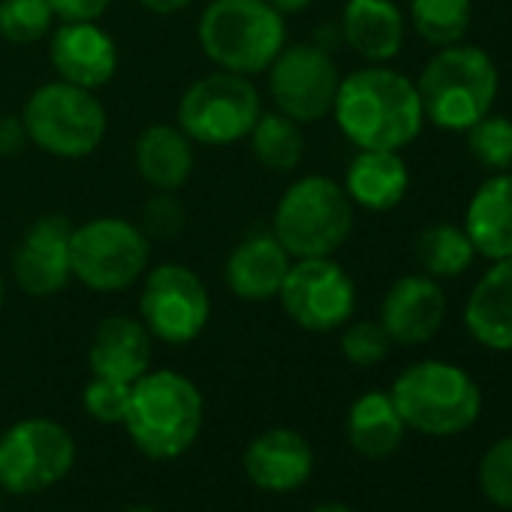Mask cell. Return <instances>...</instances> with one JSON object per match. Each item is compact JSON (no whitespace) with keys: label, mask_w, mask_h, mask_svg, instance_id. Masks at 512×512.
<instances>
[{"label":"cell","mask_w":512,"mask_h":512,"mask_svg":"<svg viewBox=\"0 0 512 512\" xmlns=\"http://www.w3.org/2000/svg\"><path fill=\"white\" fill-rule=\"evenodd\" d=\"M308 512H356V509L347 506V503H320V506H314Z\"/></svg>","instance_id":"f35d334b"},{"label":"cell","mask_w":512,"mask_h":512,"mask_svg":"<svg viewBox=\"0 0 512 512\" xmlns=\"http://www.w3.org/2000/svg\"><path fill=\"white\" fill-rule=\"evenodd\" d=\"M139 178L154 190H178L193 175V139L175 124H148L133 145Z\"/></svg>","instance_id":"603a6c76"},{"label":"cell","mask_w":512,"mask_h":512,"mask_svg":"<svg viewBox=\"0 0 512 512\" xmlns=\"http://www.w3.org/2000/svg\"><path fill=\"white\" fill-rule=\"evenodd\" d=\"M269 4L278 13H284V16H299V13H305L314 4V0H269Z\"/></svg>","instance_id":"74e56055"},{"label":"cell","mask_w":512,"mask_h":512,"mask_svg":"<svg viewBox=\"0 0 512 512\" xmlns=\"http://www.w3.org/2000/svg\"><path fill=\"white\" fill-rule=\"evenodd\" d=\"M154 338L136 317H109L97 326L88 350V365L94 377H109L118 383H136L151 371Z\"/></svg>","instance_id":"d6986e66"},{"label":"cell","mask_w":512,"mask_h":512,"mask_svg":"<svg viewBox=\"0 0 512 512\" xmlns=\"http://www.w3.org/2000/svg\"><path fill=\"white\" fill-rule=\"evenodd\" d=\"M464 133H467V151L482 169L488 172L512 169V118L488 112Z\"/></svg>","instance_id":"f1b7e54d"},{"label":"cell","mask_w":512,"mask_h":512,"mask_svg":"<svg viewBox=\"0 0 512 512\" xmlns=\"http://www.w3.org/2000/svg\"><path fill=\"white\" fill-rule=\"evenodd\" d=\"M344 190L365 211H392L410 190V172L401 151H359L344 175Z\"/></svg>","instance_id":"cb8c5ba5"},{"label":"cell","mask_w":512,"mask_h":512,"mask_svg":"<svg viewBox=\"0 0 512 512\" xmlns=\"http://www.w3.org/2000/svg\"><path fill=\"white\" fill-rule=\"evenodd\" d=\"M389 347H392V338L386 335L380 320L347 323V329L341 335V353L356 368H371V365L383 362L389 356Z\"/></svg>","instance_id":"1f68e13d"},{"label":"cell","mask_w":512,"mask_h":512,"mask_svg":"<svg viewBox=\"0 0 512 512\" xmlns=\"http://www.w3.org/2000/svg\"><path fill=\"white\" fill-rule=\"evenodd\" d=\"M28 142V130L25 121L16 115H0V157H16L22 154Z\"/></svg>","instance_id":"d590c367"},{"label":"cell","mask_w":512,"mask_h":512,"mask_svg":"<svg viewBox=\"0 0 512 512\" xmlns=\"http://www.w3.org/2000/svg\"><path fill=\"white\" fill-rule=\"evenodd\" d=\"M266 73L272 103L281 115L293 118L296 124H314L332 115L341 73L329 49L317 43L284 46Z\"/></svg>","instance_id":"4fadbf2b"},{"label":"cell","mask_w":512,"mask_h":512,"mask_svg":"<svg viewBox=\"0 0 512 512\" xmlns=\"http://www.w3.org/2000/svg\"><path fill=\"white\" fill-rule=\"evenodd\" d=\"M4 500H7V491H4V488H0V509H4Z\"/></svg>","instance_id":"b9f144b4"},{"label":"cell","mask_w":512,"mask_h":512,"mask_svg":"<svg viewBox=\"0 0 512 512\" xmlns=\"http://www.w3.org/2000/svg\"><path fill=\"white\" fill-rule=\"evenodd\" d=\"M446 320V293L428 275L398 278L380 305V326L401 347L428 344Z\"/></svg>","instance_id":"9a60e30c"},{"label":"cell","mask_w":512,"mask_h":512,"mask_svg":"<svg viewBox=\"0 0 512 512\" xmlns=\"http://www.w3.org/2000/svg\"><path fill=\"white\" fill-rule=\"evenodd\" d=\"M473 22V0H410V25L434 49L455 46Z\"/></svg>","instance_id":"83f0119b"},{"label":"cell","mask_w":512,"mask_h":512,"mask_svg":"<svg viewBox=\"0 0 512 512\" xmlns=\"http://www.w3.org/2000/svg\"><path fill=\"white\" fill-rule=\"evenodd\" d=\"M250 148L253 157L260 160L266 169L272 172H293L302 157H305V136H302V124H296L293 118L275 112H263L260 121L250 130Z\"/></svg>","instance_id":"4316f807"},{"label":"cell","mask_w":512,"mask_h":512,"mask_svg":"<svg viewBox=\"0 0 512 512\" xmlns=\"http://www.w3.org/2000/svg\"><path fill=\"white\" fill-rule=\"evenodd\" d=\"M407 19L395 0H347L341 13V40L368 64H389L401 55Z\"/></svg>","instance_id":"ffe728a7"},{"label":"cell","mask_w":512,"mask_h":512,"mask_svg":"<svg viewBox=\"0 0 512 512\" xmlns=\"http://www.w3.org/2000/svg\"><path fill=\"white\" fill-rule=\"evenodd\" d=\"M247 479L269 494L299 491L314 473V449L293 428H269L256 434L241 455Z\"/></svg>","instance_id":"2e32d148"},{"label":"cell","mask_w":512,"mask_h":512,"mask_svg":"<svg viewBox=\"0 0 512 512\" xmlns=\"http://www.w3.org/2000/svg\"><path fill=\"white\" fill-rule=\"evenodd\" d=\"M28 142L61 160H82L94 154L109 130V115L94 91L64 79L40 85L22 112Z\"/></svg>","instance_id":"52a82bcc"},{"label":"cell","mask_w":512,"mask_h":512,"mask_svg":"<svg viewBox=\"0 0 512 512\" xmlns=\"http://www.w3.org/2000/svg\"><path fill=\"white\" fill-rule=\"evenodd\" d=\"M112 0H49L55 19L61 22H97Z\"/></svg>","instance_id":"e575fe53"},{"label":"cell","mask_w":512,"mask_h":512,"mask_svg":"<svg viewBox=\"0 0 512 512\" xmlns=\"http://www.w3.org/2000/svg\"><path fill=\"white\" fill-rule=\"evenodd\" d=\"M278 299L299 329L323 335L350 323L356 311V284L332 256L293 260Z\"/></svg>","instance_id":"7c38bea8"},{"label":"cell","mask_w":512,"mask_h":512,"mask_svg":"<svg viewBox=\"0 0 512 512\" xmlns=\"http://www.w3.org/2000/svg\"><path fill=\"white\" fill-rule=\"evenodd\" d=\"M332 115L359 151H401L425 124L416 82L386 64L344 76Z\"/></svg>","instance_id":"6da1fadb"},{"label":"cell","mask_w":512,"mask_h":512,"mask_svg":"<svg viewBox=\"0 0 512 512\" xmlns=\"http://www.w3.org/2000/svg\"><path fill=\"white\" fill-rule=\"evenodd\" d=\"M211 317V296L202 278L181 266L163 263L145 272V284L139 293V320L151 332V338L184 347L193 344Z\"/></svg>","instance_id":"8fae6325"},{"label":"cell","mask_w":512,"mask_h":512,"mask_svg":"<svg viewBox=\"0 0 512 512\" xmlns=\"http://www.w3.org/2000/svg\"><path fill=\"white\" fill-rule=\"evenodd\" d=\"M124 512H157V509H151V506H130V509H124Z\"/></svg>","instance_id":"ab89813d"},{"label":"cell","mask_w":512,"mask_h":512,"mask_svg":"<svg viewBox=\"0 0 512 512\" xmlns=\"http://www.w3.org/2000/svg\"><path fill=\"white\" fill-rule=\"evenodd\" d=\"M404 419L389 392H365L350 404L347 413V440L365 458H389L404 440Z\"/></svg>","instance_id":"d4e9b609"},{"label":"cell","mask_w":512,"mask_h":512,"mask_svg":"<svg viewBox=\"0 0 512 512\" xmlns=\"http://www.w3.org/2000/svg\"><path fill=\"white\" fill-rule=\"evenodd\" d=\"M497 88V64L485 49L467 43L440 49L416 79L422 115L449 133H464L485 118L497 100Z\"/></svg>","instance_id":"3957f363"},{"label":"cell","mask_w":512,"mask_h":512,"mask_svg":"<svg viewBox=\"0 0 512 512\" xmlns=\"http://www.w3.org/2000/svg\"><path fill=\"white\" fill-rule=\"evenodd\" d=\"M260 115L263 100L250 76L226 70L196 79L178 100V127L193 139V145H235L250 136Z\"/></svg>","instance_id":"9c48e42d"},{"label":"cell","mask_w":512,"mask_h":512,"mask_svg":"<svg viewBox=\"0 0 512 512\" xmlns=\"http://www.w3.org/2000/svg\"><path fill=\"white\" fill-rule=\"evenodd\" d=\"M139 4L148 10V13H157V16H172V13H181L187 10L193 0H139Z\"/></svg>","instance_id":"8d00e7d4"},{"label":"cell","mask_w":512,"mask_h":512,"mask_svg":"<svg viewBox=\"0 0 512 512\" xmlns=\"http://www.w3.org/2000/svg\"><path fill=\"white\" fill-rule=\"evenodd\" d=\"M464 326L476 344L512 353V256L491 263L476 281L464 305Z\"/></svg>","instance_id":"7402d4cb"},{"label":"cell","mask_w":512,"mask_h":512,"mask_svg":"<svg viewBox=\"0 0 512 512\" xmlns=\"http://www.w3.org/2000/svg\"><path fill=\"white\" fill-rule=\"evenodd\" d=\"M73 464L76 440L49 416L19 419L0 434V488L13 497L55 488L70 476Z\"/></svg>","instance_id":"30bf717a"},{"label":"cell","mask_w":512,"mask_h":512,"mask_svg":"<svg viewBox=\"0 0 512 512\" xmlns=\"http://www.w3.org/2000/svg\"><path fill=\"white\" fill-rule=\"evenodd\" d=\"M413 256H416L422 275L440 281V278H461L473 266L476 250H473V241L464 232V226L434 223L419 232V238L413 244Z\"/></svg>","instance_id":"484cf974"},{"label":"cell","mask_w":512,"mask_h":512,"mask_svg":"<svg viewBox=\"0 0 512 512\" xmlns=\"http://www.w3.org/2000/svg\"><path fill=\"white\" fill-rule=\"evenodd\" d=\"M464 232L473 241L476 256L497 263L512 256V172H494L485 178L467 202Z\"/></svg>","instance_id":"44dd1931"},{"label":"cell","mask_w":512,"mask_h":512,"mask_svg":"<svg viewBox=\"0 0 512 512\" xmlns=\"http://www.w3.org/2000/svg\"><path fill=\"white\" fill-rule=\"evenodd\" d=\"M205 58L226 73H266L287 46V22L269 0H211L196 28Z\"/></svg>","instance_id":"277c9868"},{"label":"cell","mask_w":512,"mask_h":512,"mask_svg":"<svg viewBox=\"0 0 512 512\" xmlns=\"http://www.w3.org/2000/svg\"><path fill=\"white\" fill-rule=\"evenodd\" d=\"M4 296H7V290H4V275H0V308H4Z\"/></svg>","instance_id":"60d3db41"},{"label":"cell","mask_w":512,"mask_h":512,"mask_svg":"<svg viewBox=\"0 0 512 512\" xmlns=\"http://www.w3.org/2000/svg\"><path fill=\"white\" fill-rule=\"evenodd\" d=\"M127 401H130V383H118L109 377H91L82 392L85 413L103 425H121L127 413Z\"/></svg>","instance_id":"d6a6232c"},{"label":"cell","mask_w":512,"mask_h":512,"mask_svg":"<svg viewBox=\"0 0 512 512\" xmlns=\"http://www.w3.org/2000/svg\"><path fill=\"white\" fill-rule=\"evenodd\" d=\"M356 211L344 184L326 175L293 181L272 217V232L293 260L335 256L353 235Z\"/></svg>","instance_id":"8992f818"},{"label":"cell","mask_w":512,"mask_h":512,"mask_svg":"<svg viewBox=\"0 0 512 512\" xmlns=\"http://www.w3.org/2000/svg\"><path fill=\"white\" fill-rule=\"evenodd\" d=\"M184 223H187L184 205L172 190H154V196L145 199L139 229L148 238H175L184 229Z\"/></svg>","instance_id":"836d02e7"},{"label":"cell","mask_w":512,"mask_h":512,"mask_svg":"<svg viewBox=\"0 0 512 512\" xmlns=\"http://www.w3.org/2000/svg\"><path fill=\"white\" fill-rule=\"evenodd\" d=\"M70 235L73 223L64 214H43L25 229L13 256V275L22 293L49 299L73 281Z\"/></svg>","instance_id":"5bb4252c"},{"label":"cell","mask_w":512,"mask_h":512,"mask_svg":"<svg viewBox=\"0 0 512 512\" xmlns=\"http://www.w3.org/2000/svg\"><path fill=\"white\" fill-rule=\"evenodd\" d=\"M205 401L199 386L169 368L145 371L130 386L124 428L133 446L151 461H175L199 440Z\"/></svg>","instance_id":"7a4b0ae2"},{"label":"cell","mask_w":512,"mask_h":512,"mask_svg":"<svg viewBox=\"0 0 512 512\" xmlns=\"http://www.w3.org/2000/svg\"><path fill=\"white\" fill-rule=\"evenodd\" d=\"M49 61L58 79L97 91L118 73V46L97 22H61L52 31Z\"/></svg>","instance_id":"e0dca14e"},{"label":"cell","mask_w":512,"mask_h":512,"mask_svg":"<svg viewBox=\"0 0 512 512\" xmlns=\"http://www.w3.org/2000/svg\"><path fill=\"white\" fill-rule=\"evenodd\" d=\"M479 488L491 506L512 512V434L485 449L479 461Z\"/></svg>","instance_id":"4dcf8cb0"},{"label":"cell","mask_w":512,"mask_h":512,"mask_svg":"<svg viewBox=\"0 0 512 512\" xmlns=\"http://www.w3.org/2000/svg\"><path fill=\"white\" fill-rule=\"evenodd\" d=\"M151 238L124 217H94L73 226L70 269L91 293H121L145 278Z\"/></svg>","instance_id":"ba28073f"},{"label":"cell","mask_w":512,"mask_h":512,"mask_svg":"<svg viewBox=\"0 0 512 512\" xmlns=\"http://www.w3.org/2000/svg\"><path fill=\"white\" fill-rule=\"evenodd\" d=\"M52 22L49 0H0V37L7 43H37L52 34Z\"/></svg>","instance_id":"f546056e"},{"label":"cell","mask_w":512,"mask_h":512,"mask_svg":"<svg viewBox=\"0 0 512 512\" xmlns=\"http://www.w3.org/2000/svg\"><path fill=\"white\" fill-rule=\"evenodd\" d=\"M293 266V256L272 229L247 232L226 256V287L244 302L278 299L281 284Z\"/></svg>","instance_id":"ac0fdd59"},{"label":"cell","mask_w":512,"mask_h":512,"mask_svg":"<svg viewBox=\"0 0 512 512\" xmlns=\"http://www.w3.org/2000/svg\"><path fill=\"white\" fill-rule=\"evenodd\" d=\"M407 428L425 437L464 434L482 413L476 380L452 362L425 359L404 368L389 389Z\"/></svg>","instance_id":"5b68a950"}]
</instances>
